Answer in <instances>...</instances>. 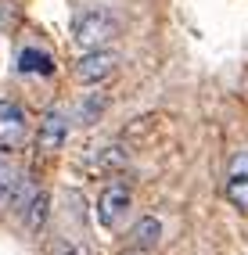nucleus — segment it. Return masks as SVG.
Wrapping results in <instances>:
<instances>
[{"label": "nucleus", "mask_w": 248, "mask_h": 255, "mask_svg": "<svg viewBox=\"0 0 248 255\" xmlns=\"http://www.w3.org/2000/svg\"><path fill=\"white\" fill-rule=\"evenodd\" d=\"M115 32H119V22H115V14H108L105 7H90L83 11L76 25H72V40L79 50H101L115 40Z\"/></svg>", "instance_id": "obj_1"}, {"label": "nucleus", "mask_w": 248, "mask_h": 255, "mask_svg": "<svg viewBox=\"0 0 248 255\" xmlns=\"http://www.w3.org/2000/svg\"><path fill=\"white\" fill-rule=\"evenodd\" d=\"M129 209H133V194H129V187L112 183L108 191L97 198V223H101L105 230H119V223L129 216Z\"/></svg>", "instance_id": "obj_2"}, {"label": "nucleus", "mask_w": 248, "mask_h": 255, "mask_svg": "<svg viewBox=\"0 0 248 255\" xmlns=\"http://www.w3.org/2000/svg\"><path fill=\"white\" fill-rule=\"evenodd\" d=\"M25 112L14 105V101H0V147H22L25 144Z\"/></svg>", "instance_id": "obj_3"}, {"label": "nucleus", "mask_w": 248, "mask_h": 255, "mask_svg": "<svg viewBox=\"0 0 248 255\" xmlns=\"http://www.w3.org/2000/svg\"><path fill=\"white\" fill-rule=\"evenodd\" d=\"M115 58L112 50H83V58L76 61V79L79 83H101V79H108L112 72H115Z\"/></svg>", "instance_id": "obj_4"}, {"label": "nucleus", "mask_w": 248, "mask_h": 255, "mask_svg": "<svg viewBox=\"0 0 248 255\" xmlns=\"http://www.w3.org/2000/svg\"><path fill=\"white\" fill-rule=\"evenodd\" d=\"M227 201L234 209L248 212V151H238L230 158V169H227Z\"/></svg>", "instance_id": "obj_5"}, {"label": "nucleus", "mask_w": 248, "mask_h": 255, "mask_svg": "<svg viewBox=\"0 0 248 255\" xmlns=\"http://www.w3.org/2000/svg\"><path fill=\"white\" fill-rule=\"evenodd\" d=\"M65 137H69V119H65L61 112H47L43 123H40V133H36V147L43 151V155H51V151H58L65 144Z\"/></svg>", "instance_id": "obj_6"}, {"label": "nucleus", "mask_w": 248, "mask_h": 255, "mask_svg": "<svg viewBox=\"0 0 248 255\" xmlns=\"http://www.w3.org/2000/svg\"><path fill=\"white\" fill-rule=\"evenodd\" d=\"M47 216H51V198H47L43 191H36L29 198V205L22 209V223H25L29 234H40L47 227Z\"/></svg>", "instance_id": "obj_7"}, {"label": "nucleus", "mask_w": 248, "mask_h": 255, "mask_svg": "<svg viewBox=\"0 0 248 255\" xmlns=\"http://www.w3.org/2000/svg\"><path fill=\"white\" fill-rule=\"evenodd\" d=\"M18 72H32V76H51L54 72V58L47 50H36V47H25L18 54Z\"/></svg>", "instance_id": "obj_8"}, {"label": "nucleus", "mask_w": 248, "mask_h": 255, "mask_svg": "<svg viewBox=\"0 0 248 255\" xmlns=\"http://www.w3.org/2000/svg\"><path fill=\"white\" fill-rule=\"evenodd\" d=\"M22 187H25V176L14 165L0 162V205H14V198H18Z\"/></svg>", "instance_id": "obj_9"}, {"label": "nucleus", "mask_w": 248, "mask_h": 255, "mask_svg": "<svg viewBox=\"0 0 248 255\" xmlns=\"http://www.w3.org/2000/svg\"><path fill=\"white\" fill-rule=\"evenodd\" d=\"M158 237H162V223H158L155 216H144L140 223L133 227V248L147 252V248H155V245H158Z\"/></svg>", "instance_id": "obj_10"}, {"label": "nucleus", "mask_w": 248, "mask_h": 255, "mask_svg": "<svg viewBox=\"0 0 248 255\" xmlns=\"http://www.w3.org/2000/svg\"><path fill=\"white\" fill-rule=\"evenodd\" d=\"M51 255H87V252H83L72 237H58V241L51 245Z\"/></svg>", "instance_id": "obj_11"}, {"label": "nucleus", "mask_w": 248, "mask_h": 255, "mask_svg": "<svg viewBox=\"0 0 248 255\" xmlns=\"http://www.w3.org/2000/svg\"><path fill=\"white\" fill-rule=\"evenodd\" d=\"M101 108H105V101H101V97H94L90 105L83 108V123H97V112H101Z\"/></svg>", "instance_id": "obj_12"}]
</instances>
